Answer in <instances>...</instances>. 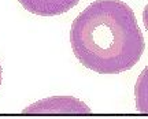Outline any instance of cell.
Instances as JSON below:
<instances>
[{"mask_svg":"<svg viewBox=\"0 0 148 119\" xmlns=\"http://www.w3.org/2000/svg\"><path fill=\"white\" fill-rule=\"evenodd\" d=\"M92 109L79 101L78 98L71 96H55L45 100H40L37 103L29 105L23 109V114H36V115H52V114H70V115H86L90 114Z\"/></svg>","mask_w":148,"mask_h":119,"instance_id":"cell-2","label":"cell"},{"mask_svg":"<svg viewBox=\"0 0 148 119\" xmlns=\"http://www.w3.org/2000/svg\"><path fill=\"white\" fill-rule=\"evenodd\" d=\"M70 44L79 63L99 74L127 71L145 49L133 10L121 0H96L73 21Z\"/></svg>","mask_w":148,"mask_h":119,"instance_id":"cell-1","label":"cell"},{"mask_svg":"<svg viewBox=\"0 0 148 119\" xmlns=\"http://www.w3.org/2000/svg\"><path fill=\"white\" fill-rule=\"evenodd\" d=\"M26 11L40 16L64 14L79 3V0H18Z\"/></svg>","mask_w":148,"mask_h":119,"instance_id":"cell-3","label":"cell"},{"mask_svg":"<svg viewBox=\"0 0 148 119\" xmlns=\"http://www.w3.org/2000/svg\"><path fill=\"white\" fill-rule=\"evenodd\" d=\"M1 79H3V68H1V64H0V85H1Z\"/></svg>","mask_w":148,"mask_h":119,"instance_id":"cell-4","label":"cell"}]
</instances>
